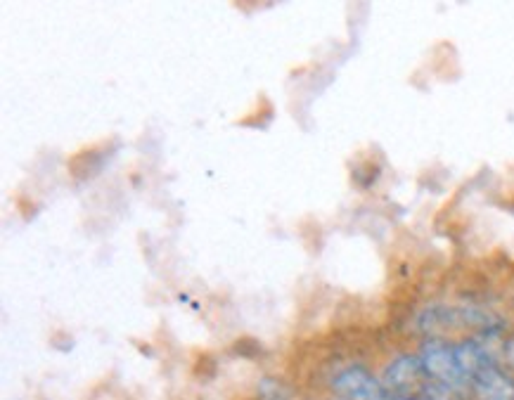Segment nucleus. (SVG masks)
Segmentation results:
<instances>
[{
	"mask_svg": "<svg viewBox=\"0 0 514 400\" xmlns=\"http://www.w3.org/2000/svg\"><path fill=\"white\" fill-rule=\"evenodd\" d=\"M503 353H505V358H507V363H510L512 367H514V339H510L505 344V348H503Z\"/></svg>",
	"mask_w": 514,
	"mask_h": 400,
	"instance_id": "6",
	"label": "nucleus"
},
{
	"mask_svg": "<svg viewBox=\"0 0 514 400\" xmlns=\"http://www.w3.org/2000/svg\"><path fill=\"white\" fill-rule=\"evenodd\" d=\"M479 400H514V382L500 370V365H488L469 382Z\"/></svg>",
	"mask_w": 514,
	"mask_h": 400,
	"instance_id": "5",
	"label": "nucleus"
},
{
	"mask_svg": "<svg viewBox=\"0 0 514 400\" xmlns=\"http://www.w3.org/2000/svg\"><path fill=\"white\" fill-rule=\"evenodd\" d=\"M382 384L391 398L422 400L434 382L424 370L420 356H401L387 365Z\"/></svg>",
	"mask_w": 514,
	"mask_h": 400,
	"instance_id": "2",
	"label": "nucleus"
},
{
	"mask_svg": "<svg viewBox=\"0 0 514 400\" xmlns=\"http://www.w3.org/2000/svg\"><path fill=\"white\" fill-rule=\"evenodd\" d=\"M391 400H401V398H391Z\"/></svg>",
	"mask_w": 514,
	"mask_h": 400,
	"instance_id": "7",
	"label": "nucleus"
},
{
	"mask_svg": "<svg viewBox=\"0 0 514 400\" xmlns=\"http://www.w3.org/2000/svg\"><path fill=\"white\" fill-rule=\"evenodd\" d=\"M332 389L339 400H391L382 382H377L365 367H346L334 377Z\"/></svg>",
	"mask_w": 514,
	"mask_h": 400,
	"instance_id": "4",
	"label": "nucleus"
},
{
	"mask_svg": "<svg viewBox=\"0 0 514 400\" xmlns=\"http://www.w3.org/2000/svg\"><path fill=\"white\" fill-rule=\"evenodd\" d=\"M505 322L496 313L486 311L479 306H446V303H436V306L424 308L417 315V329L427 334L429 339L443 341L453 334H474V337H496L503 332Z\"/></svg>",
	"mask_w": 514,
	"mask_h": 400,
	"instance_id": "1",
	"label": "nucleus"
},
{
	"mask_svg": "<svg viewBox=\"0 0 514 400\" xmlns=\"http://www.w3.org/2000/svg\"><path fill=\"white\" fill-rule=\"evenodd\" d=\"M420 358L424 370H427L429 379H432L434 384H439L448 391H462L469 386L455 346L439 339H429L427 344L422 346Z\"/></svg>",
	"mask_w": 514,
	"mask_h": 400,
	"instance_id": "3",
	"label": "nucleus"
}]
</instances>
